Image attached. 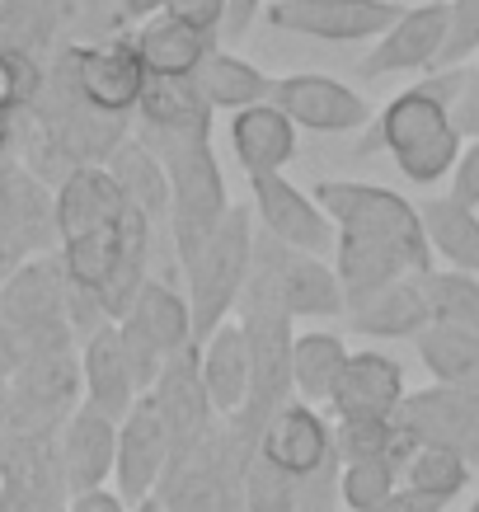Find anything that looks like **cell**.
Here are the masks:
<instances>
[{
	"label": "cell",
	"mask_w": 479,
	"mask_h": 512,
	"mask_svg": "<svg viewBox=\"0 0 479 512\" xmlns=\"http://www.w3.org/2000/svg\"><path fill=\"white\" fill-rule=\"evenodd\" d=\"M404 5L395 0H273L268 24L282 33L320 38V43H371L395 29Z\"/></svg>",
	"instance_id": "8992f818"
},
{
	"label": "cell",
	"mask_w": 479,
	"mask_h": 512,
	"mask_svg": "<svg viewBox=\"0 0 479 512\" xmlns=\"http://www.w3.org/2000/svg\"><path fill=\"white\" fill-rule=\"evenodd\" d=\"M104 170H109V179L127 198V207L141 212L151 226L170 217V174H165L160 156H155L146 141H123V146L109 156Z\"/></svg>",
	"instance_id": "603a6c76"
},
{
	"label": "cell",
	"mask_w": 479,
	"mask_h": 512,
	"mask_svg": "<svg viewBox=\"0 0 479 512\" xmlns=\"http://www.w3.org/2000/svg\"><path fill=\"white\" fill-rule=\"evenodd\" d=\"M451 123H456V132H475L479 137V76L465 80L461 99L451 104Z\"/></svg>",
	"instance_id": "b9f144b4"
},
{
	"label": "cell",
	"mask_w": 479,
	"mask_h": 512,
	"mask_svg": "<svg viewBox=\"0 0 479 512\" xmlns=\"http://www.w3.org/2000/svg\"><path fill=\"white\" fill-rule=\"evenodd\" d=\"M259 451L268 461H278L292 480H306L310 470H320L334 456V423H325L310 404L287 400L263 428Z\"/></svg>",
	"instance_id": "e0dca14e"
},
{
	"label": "cell",
	"mask_w": 479,
	"mask_h": 512,
	"mask_svg": "<svg viewBox=\"0 0 479 512\" xmlns=\"http://www.w3.org/2000/svg\"><path fill=\"white\" fill-rule=\"evenodd\" d=\"M249 193H254V212L263 221V235H273L278 245L315 254V259H325L334 249V221L287 174H259V179H249Z\"/></svg>",
	"instance_id": "30bf717a"
},
{
	"label": "cell",
	"mask_w": 479,
	"mask_h": 512,
	"mask_svg": "<svg viewBox=\"0 0 479 512\" xmlns=\"http://www.w3.org/2000/svg\"><path fill=\"white\" fill-rule=\"evenodd\" d=\"M254 268V231H249V207H231L217 226L212 245L188 268V311H193V343H207L226 325V315L240 306Z\"/></svg>",
	"instance_id": "277c9868"
},
{
	"label": "cell",
	"mask_w": 479,
	"mask_h": 512,
	"mask_svg": "<svg viewBox=\"0 0 479 512\" xmlns=\"http://www.w3.org/2000/svg\"><path fill=\"white\" fill-rule=\"evenodd\" d=\"M0 217L19 240H47L57 235V198H47L43 184L24 170H0Z\"/></svg>",
	"instance_id": "83f0119b"
},
{
	"label": "cell",
	"mask_w": 479,
	"mask_h": 512,
	"mask_svg": "<svg viewBox=\"0 0 479 512\" xmlns=\"http://www.w3.org/2000/svg\"><path fill=\"white\" fill-rule=\"evenodd\" d=\"M118 343H123V357H127V372H132V381H137L141 395H151L155 381H160V372H165V362H170V353L160 348V343L146 334V329L127 315V320H118Z\"/></svg>",
	"instance_id": "e575fe53"
},
{
	"label": "cell",
	"mask_w": 479,
	"mask_h": 512,
	"mask_svg": "<svg viewBox=\"0 0 479 512\" xmlns=\"http://www.w3.org/2000/svg\"><path fill=\"white\" fill-rule=\"evenodd\" d=\"M395 423L409 437H418L423 447H442L451 456H461L470 470H479V395L447 386L409 390Z\"/></svg>",
	"instance_id": "ba28073f"
},
{
	"label": "cell",
	"mask_w": 479,
	"mask_h": 512,
	"mask_svg": "<svg viewBox=\"0 0 479 512\" xmlns=\"http://www.w3.org/2000/svg\"><path fill=\"white\" fill-rule=\"evenodd\" d=\"M170 461H174V451H170V437H165V423L155 414V404L141 395L137 409L118 423V461H113L118 498H123L127 508L155 498Z\"/></svg>",
	"instance_id": "8fae6325"
},
{
	"label": "cell",
	"mask_w": 479,
	"mask_h": 512,
	"mask_svg": "<svg viewBox=\"0 0 479 512\" xmlns=\"http://www.w3.org/2000/svg\"><path fill=\"white\" fill-rule=\"evenodd\" d=\"M38 10L29 0H5L0 5V52H19V57H33V43H38Z\"/></svg>",
	"instance_id": "74e56055"
},
{
	"label": "cell",
	"mask_w": 479,
	"mask_h": 512,
	"mask_svg": "<svg viewBox=\"0 0 479 512\" xmlns=\"http://www.w3.org/2000/svg\"><path fill=\"white\" fill-rule=\"evenodd\" d=\"M198 367H202V390L212 400V414L221 423L240 419L249 404V348L240 325H221L207 343H198Z\"/></svg>",
	"instance_id": "ffe728a7"
},
{
	"label": "cell",
	"mask_w": 479,
	"mask_h": 512,
	"mask_svg": "<svg viewBox=\"0 0 479 512\" xmlns=\"http://www.w3.org/2000/svg\"><path fill=\"white\" fill-rule=\"evenodd\" d=\"M254 259L273 268L282 306L292 311V320L296 315H306V320H315V315H343V282L325 259L278 245L273 235H254Z\"/></svg>",
	"instance_id": "5bb4252c"
},
{
	"label": "cell",
	"mask_w": 479,
	"mask_h": 512,
	"mask_svg": "<svg viewBox=\"0 0 479 512\" xmlns=\"http://www.w3.org/2000/svg\"><path fill=\"white\" fill-rule=\"evenodd\" d=\"M231 151L249 179L282 174L296 156V123L273 104H254L231 118Z\"/></svg>",
	"instance_id": "44dd1931"
},
{
	"label": "cell",
	"mask_w": 479,
	"mask_h": 512,
	"mask_svg": "<svg viewBox=\"0 0 479 512\" xmlns=\"http://www.w3.org/2000/svg\"><path fill=\"white\" fill-rule=\"evenodd\" d=\"M310 198L320 202V212L334 221V231H362L376 235V240H390L423 273H433V249H428V235H423V217L395 188L357 184V179H325V184H315Z\"/></svg>",
	"instance_id": "5b68a950"
},
{
	"label": "cell",
	"mask_w": 479,
	"mask_h": 512,
	"mask_svg": "<svg viewBox=\"0 0 479 512\" xmlns=\"http://www.w3.org/2000/svg\"><path fill=\"white\" fill-rule=\"evenodd\" d=\"M113 461H118V423L80 400V409L57 433V466H62L66 494L76 498L90 489H109Z\"/></svg>",
	"instance_id": "9a60e30c"
},
{
	"label": "cell",
	"mask_w": 479,
	"mask_h": 512,
	"mask_svg": "<svg viewBox=\"0 0 479 512\" xmlns=\"http://www.w3.org/2000/svg\"><path fill=\"white\" fill-rule=\"evenodd\" d=\"M52 198H57V240H62L66 282L99 301L104 282L118 268V254H123L132 207H127V198L118 193L104 165L66 170Z\"/></svg>",
	"instance_id": "6da1fadb"
},
{
	"label": "cell",
	"mask_w": 479,
	"mask_h": 512,
	"mask_svg": "<svg viewBox=\"0 0 479 512\" xmlns=\"http://www.w3.org/2000/svg\"><path fill=\"white\" fill-rule=\"evenodd\" d=\"M475 47H479V0H456L451 5V38L442 62H461L465 52H475Z\"/></svg>",
	"instance_id": "ab89813d"
},
{
	"label": "cell",
	"mask_w": 479,
	"mask_h": 512,
	"mask_svg": "<svg viewBox=\"0 0 479 512\" xmlns=\"http://www.w3.org/2000/svg\"><path fill=\"white\" fill-rule=\"evenodd\" d=\"M423 296H428V311H433V325L461 329V334H475L479 339V278L470 273H423L418 278Z\"/></svg>",
	"instance_id": "4dcf8cb0"
},
{
	"label": "cell",
	"mask_w": 479,
	"mask_h": 512,
	"mask_svg": "<svg viewBox=\"0 0 479 512\" xmlns=\"http://www.w3.org/2000/svg\"><path fill=\"white\" fill-rule=\"evenodd\" d=\"M343 320L353 334H367V339H418L433 325V311H428V296H423L418 278H400L367 296H353L343 306Z\"/></svg>",
	"instance_id": "d6986e66"
},
{
	"label": "cell",
	"mask_w": 479,
	"mask_h": 512,
	"mask_svg": "<svg viewBox=\"0 0 479 512\" xmlns=\"http://www.w3.org/2000/svg\"><path fill=\"white\" fill-rule=\"evenodd\" d=\"M193 90L207 99V109H231V113H245L254 104H268L273 99V80L263 76L254 62L235 57V52H207L202 66L193 71Z\"/></svg>",
	"instance_id": "7402d4cb"
},
{
	"label": "cell",
	"mask_w": 479,
	"mask_h": 512,
	"mask_svg": "<svg viewBox=\"0 0 479 512\" xmlns=\"http://www.w3.org/2000/svg\"><path fill=\"white\" fill-rule=\"evenodd\" d=\"M141 118L146 132H193V127H212L207 99L193 90V80H146L141 90Z\"/></svg>",
	"instance_id": "f546056e"
},
{
	"label": "cell",
	"mask_w": 479,
	"mask_h": 512,
	"mask_svg": "<svg viewBox=\"0 0 479 512\" xmlns=\"http://www.w3.org/2000/svg\"><path fill=\"white\" fill-rule=\"evenodd\" d=\"M451 198L461 202V207H470V212L479 207V137L465 146L456 170H451Z\"/></svg>",
	"instance_id": "60d3db41"
},
{
	"label": "cell",
	"mask_w": 479,
	"mask_h": 512,
	"mask_svg": "<svg viewBox=\"0 0 479 512\" xmlns=\"http://www.w3.org/2000/svg\"><path fill=\"white\" fill-rule=\"evenodd\" d=\"M447 503H437V498H423V494H414V489H400V494H390L386 503H376V508H367V512H442Z\"/></svg>",
	"instance_id": "ee69618b"
},
{
	"label": "cell",
	"mask_w": 479,
	"mask_h": 512,
	"mask_svg": "<svg viewBox=\"0 0 479 512\" xmlns=\"http://www.w3.org/2000/svg\"><path fill=\"white\" fill-rule=\"evenodd\" d=\"M470 512H479V498H475V503H470Z\"/></svg>",
	"instance_id": "681fc988"
},
{
	"label": "cell",
	"mask_w": 479,
	"mask_h": 512,
	"mask_svg": "<svg viewBox=\"0 0 479 512\" xmlns=\"http://www.w3.org/2000/svg\"><path fill=\"white\" fill-rule=\"evenodd\" d=\"M165 174H170V240L179 254V268H193L202 249L212 245L217 226L226 221L231 202H226V179L212 156V127H193V132H141Z\"/></svg>",
	"instance_id": "7a4b0ae2"
},
{
	"label": "cell",
	"mask_w": 479,
	"mask_h": 512,
	"mask_svg": "<svg viewBox=\"0 0 479 512\" xmlns=\"http://www.w3.org/2000/svg\"><path fill=\"white\" fill-rule=\"evenodd\" d=\"M62 71L71 76L76 94L90 109L109 113V118H127L141 104L146 90V66L137 62V47L132 43H90V47H71L62 57Z\"/></svg>",
	"instance_id": "52a82bcc"
},
{
	"label": "cell",
	"mask_w": 479,
	"mask_h": 512,
	"mask_svg": "<svg viewBox=\"0 0 479 512\" xmlns=\"http://www.w3.org/2000/svg\"><path fill=\"white\" fill-rule=\"evenodd\" d=\"M273 109H282L296 127L306 132H357L367 127V99L343 85L334 76H315V71H301V76H282L273 80Z\"/></svg>",
	"instance_id": "4fadbf2b"
},
{
	"label": "cell",
	"mask_w": 479,
	"mask_h": 512,
	"mask_svg": "<svg viewBox=\"0 0 479 512\" xmlns=\"http://www.w3.org/2000/svg\"><path fill=\"white\" fill-rule=\"evenodd\" d=\"M343 367H348V343L329 329H310L296 334L292 343V390L301 404H329L334 386H339Z\"/></svg>",
	"instance_id": "d4e9b609"
},
{
	"label": "cell",
	"mask_w": 479,
	"mask_h": 512,
	"mask_svg": "<svg viewBox=\"0 0 479 512\" xmlns=\"http://www.w3.org/2000/svg\"><path fill=\"white\" fill-rule=\"evenodd\" d=\"M339 480H343V461H339V451H334L320 470H310L306 480H296V512H334L343 503Z\"/></svg>",
	"instance_id": "8d00e7d4"
},
{
	"label": "cell",
	"mask_w": 479,
	"mask_h": 512,
	"mask_svg": "<svg viewBox=\"0 0 479 512\" xmlns=\"http://www.w3.org/2000/svg\"><path fill=\"white\" fill-rule=\"evenodd\" d=\"M66 512H132L118 498V489H90V494H76L66 503Z\"/></svg>",
	"instance_id": "7bdbcfd3"
},
{
	"label": "cell",
	"mask_w": 479,
	"mask_h": 512,
	"mask_svg": "<svg viewBox=\"0 0 479 512\" xmlns=\"http://www.w3.org/2000/svg\"><path fill=\"white\" fill-rule=\"evenodd\" d=\"M146 400L155 404V414H160V423H165L174 461L212 437L217 414H212V400H207V390H202L198 343L179 348V353L165 362V372H160V381H155V390L146 395Z\"/></svg>",
	"instance_id": "9c48e42d"
},
{
	"label": "cell",
	"mask_w": 479,
	"mask_h": 512,
	"mask_svg": "<svg viewBox=\"0 0 479 512\" xmlns=\"http://www.w3.org/2000/svg\"><path fill=\"white\" fill-rule=\"evenodd\" d=\"M80 395L90 409H99L104 419L123 423L137 409L141 390L127 372L123 343H118V325H99L80 348Z\"/></svg>",
	"instance_id": "ac0fdd59"
},
{
	"label": "cell",
	"mask_w": 479,
	"mask_h": 512,
	"mask_svg": "<svg viewBox=\"0 0 479 512\" xmlns=\"http://www.w3.org/2000/svg\"><path fill=\"white\" fill-rule=\"evenodd\" d=\"M263 0H231V15H226V29L231 33H245L249 24H254V15H259Z\"/></svg>",
	"instance_id": "f6af8a7d"
},
{
	"label": "cell",
	"mask_w": 479,
	"mask_h": 512,
	"mask_svg": "<svg viewBox=\"0 0 479 512\" xmlns=\"http://www.w3.org/2000/svg\"><path fill=\"white\" fill-rule=\"evenodd\" d=\"M132 320H137L146 334H151L165 353H179V348H188L193 343V311H188V296H179L170 287V282H160V278H151L146 287H141V296H137V306H132ZM123 315V320H127Z\"/></svg>",
	"instance_id": "f1b7e54d"
},
{
	"label": "cell",
	"mask_w": 479,
	"mask_h": 512,
	"mask_svg": "<svg viewBox=\"0 0 479 512\" xmlns=\"http://www.w3.org/2000/svg\"><path fill=\"white\" fill-rule=\"evenodd\" d=\"M0 512H10V503H5V494H0Z\"/></svg>",
	"instance_id": "c3c4849f"
},
{
	"label": "cell",
	"mask_w": 479,
	"mask_h": 512,
	"mask_svg": "<svg viewBox=\"0 0 479 512\" xmlns=\"http://www.w3.org/2000/svg\"><path fill=\"white\" fill-rule=\"evenodd\" d=\"M155 10H165V0H123V15H132V19H146Z\"/></svg>",
	"instance_id": "bcb514c9"
},
{
	"label": "cell",
	"mask_w": 479,
	"mask_h": 512,
	"mask_svg": "<svg viewBox=\"0 0 479 512\" xmlns=\"http://www.w3.org/2000/svg\"><path fill=\"white\" fill-rule=\"evenodd\" d=\"M15 113H0V156L10 151V141H15V123H10Z\"/></svg>",
	"instance_id": "7dc6e473"
},
{
	"label": "cell",
	"mask_w": 479,
	"mask_h": 512,
	"mask_svg": "<svg viewBox=\"0 0 479 512\" xmlns=\"http://www.w3.org/2000/svg\"><path fill=\"white\" fill-rule=\"evenodd\" d=\"M404 367L386 353H348L339 386L329 395V414L334 423H353V419H395L404 404Z\"/></svg>",
	"instance_id": "2e32d148"
},
{
	"label": "cell",
	"mask_w": 479,
	"mask_h": 512,
	"mask_svg": "<svg viewBox=\"0 0 479 512\" xmlns=\"http://www.w3.org/2000/svg\"><path fill=\"white\" fill-rule=\"evenodd\" d=\"M447 38H451V5L447 0L414 5V10L400 15L395 29H386L376 38V47L357 62V76L376 80V76H395V71H418V66H428V62H442Z\"/></svg>",
	"instance_id": "7c38bea8"
},
{
	"label": "cell",
	"mask_w": 479,
	"mask_h": 512,
	"mask_svg": "<svg viewBox=\"0 0 479 512\" xmlns=\"http://www.w3.org/2000/svg\"><path fill=\"white\" fill-rule=\"evenodd\" d=\"M400 489L404 480L390 461H353V466H343L339 480V498L348 512H367L376 503H386L390 494H400Z\"/></svg>",
	"instance_id": "d6a6232c"
},
{
	"label": "cell",
	"mask_w": 479,
	"mask_h": 512,
	"mask_svg": "<svg viewBox=\"0 0 479 512\" xmlns=\"http://www.w3.org/2000/svg\"><path fill=\"white\" fill-rule=\"evenodd\" d=\"M245 512H296V480L263 451L245 466Z\"/></svg>",
	"instance_id": "836d02e7"
},
{
	"label": "cell",
	"mask_w": 479,
	"mask_h": 512,
	"mask_svg": "<svg viewBox=\"0 0 479 512\" xmlns=\"http://www.w3.org/2000/svg\"><path fill=\"white\" fill-rule=\"evenodd\" d=\"M414 348L437 386L479 395V339L475 334H461V329H447V325H428L414 339Z\"/></svg>",
	"instance_id": "4316f807"
},
{
	"label": "cell",
	"mask_w": 479,
	"mask_h": 512,
	"mask_svg": "<svg viewBox=\"0 0 479 512\" xmlns=\"http://www.w3.org/2000/svg\"><path fill=\"white\" fill-rule=\"evenodd\" d=\"M137 47V62L146 66L151 80H193V71L202 66V57L212 52V43L202 33L174 24V19L155 15L141 24V33L132 38Z\"/></svg>",
	"instance_id": "cb8c5ba5"
},
{
	"label": "cell",
	"mask_w": 479,
	"mask_h": 512,
	"mask_svg": "<svg viewBox=\"0 0 479 512\" xmlns=\"http://www.w3.org/2000/svg\"><path fill=\"white\" fill-rule=\"evenodd\" d=\"M423 217V235L437 259H447L456 273H479V217L456 198H428L418 207Z\"/></svg>",
	"instance_id": "484cf974"
},
{
	"label": "cell",
	"mask_w": 479,
	"mask_h": 512,
	"mask_svg": "<svg viewBox=\"0 0 479 512\" xmlns=\"http://www.w3.org/2000/svg\"><path fill=\"white\" fill-rule=\"evenodd\" d=\"M470 475L475 470L465 466L461 456H451L442 447H418L409 456V466H404V489H414L423 498H437V503H451V498L465 494Z\"/></svg>",
	"instance_id": "1f68e13d"
},
{
	"label": "cell",
	"mask_w": 479,
	"mask_h": 512,
	"mask_svg": "<svg viewBox=\"0 0 479 512\" xmlns=\"http://www.w3.org/2000/svg\"><path fill=\"white\" fill-rule=\"evenodd\" d=\"M47 76L33 57H19V52H0V113H19L33 109L38 94H43Z\"/></svg>",
	"instance_id": "d590c367"
},
{
	"label": "cell",
	"mask_w": 479,
	"mask_h": 512,
	"mask_svg": "<svg viewBox=\"0 0 479 512\" xmlns=\"http://www.w3.org/2000/svg\"><path fill=\"white\" fill-rule=\"evenodd\" d=\"M381 146L395 156L404 179H414V184H437L461 160V132L451 123V109L437 104L433 94H423L418 85L386 104Z\"/></svg>",
	"instance_id": "3957f363"
},
{
	"label": "cell",
	"mask_w": 479,
	"mask_h": 512,
	"mask_svg": "<svg viewBox=\"0 0 479 512\" xmlns=\"http://www.w3.org/2000/svg\"><path fill=\"white\" fill-rule=\"evenodd\" d=\"M160 15L207 38V33H217L221 24H226V15H231V0H165V10H160Z\"/></svg>",
	"instance_id": "f35d334b"
}]
</instances>
